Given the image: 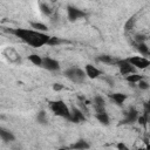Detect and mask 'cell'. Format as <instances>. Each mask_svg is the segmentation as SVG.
Returning <instances> with one entry per match:
<instances>
[{
	"label": "cell",
	"mask_w": 150,
	"mask_h": 150,
	"mask_svg": "<svg viewBox=\"0 0 150 150\" xmlns=\"http://www.w3.org/2000/svg\"><path fill=\"white\" fill-rule=\"evenodd\" d=\"M28 60H29L33 64H35V66H42V59H41V56L38 55V54H30V55L28 56Z\"/></svg>",
	"instance_id": "obj_18"
},
{
	"label": "cell",
	"mask_w": 150,
	"mask_h": 150,
	"mask_svg": "<svg viewBox=\"0 0 150 150\" xmlns=\"http://www.w3.org/2000/svg\"><path fill=\"white\" fill-rule=\"evenodd\" d=\"M125 80L129 83H138L141 80H143V76L142 75H138V74H130V75H127Z\"/></svg>",
	"instance_id": "obj_16"
},
{
	"label": "cell",
	"mask_w": 150,
	"mask_h": 150,
	"mask_svg": "<svg viewBox=\"0 0 150 150\" xmlns=\"http://www.w3.org/2000/svg\"><path fill=\"white\" fill-rule=\"evenodd\" d=\"M40 8H41V11H42L45 14H48V15H49V14L52 13V9H50L46 4H41V5H40Z\"/></svg>",
	"instance_id": "obj_26"
},
{
	"label": "cell",
	"mask_w": 150,
	"mask_h": 150,
	"mask_svg": "<svg viewBox=\"0 0 150 150\" xmlns=\"http://www.w3.org/2000/svg\"><path fill=\"white\" fill-rule=\"evenodd\" d=\"M110 98L117 104V105H122L124 103V101L127 100V95L122 94V93H114L110 95Z\"/></svg>",
	"instance_id": "obj_13"
},
{
	"label": "cell",
	"mask_w": 150,
	"mask_h": 150,
	"mask_svg": "<svg viewBox=\"0 0 150 150\" xmlns=\"http://www.w3.org/2000/svg\"><path fill=\"white\" fill-rule=\"evenodd\" d=\"M117 149H118V150H130L124 143H118V144H117Z\"/></svg>",
	"instance_id": "obj_28"
},
{
	"label": "cell",
	"mask_w": 150,
	"mask_h": 150,
	"mask_svg": "<svg viewBox=\"0 0 150 150\" xmlns=\"http://www.w3.org/2000/svg\"><path fill=\"white\" fill-rule=\"evenodd\" d=\"M135 18L132 16V18H130L128 21H127V23H125V26H124V30L125 32H129V30H131L132 28H134V25H135Z\"/></svg>",
	"instance_id": "obj_22"
},
{
	"label": "cell",
	"mask_w": 150,
	"mask_h": 150,
	"mask_svg": "<svg viewBox=\"0 0 150 150\" xmlns=\"http://www.w3.org/2000/svg\"><path fill=\"white\" fill-rule=\"evenodd\" d=\"M89 143L87 142V141H84V139H79V141H76L74 144H71L70 146H69V149H71V150H88L89 149Z\"/></svg>",
	"instance_id": "obj_12"
},
{
	"label": "cell",
	"mask_w": 150,
	"mask_h": 150,
	"mask_svg": "<svg viewBox=\"0 0 150 150\" xmlns=\"http://www.w3.org/2000/svg\"><path fill=\"white\" fill-rule=\"evenodd\" d=\"M101 75V71L94 67L93 64H87L86 66V76H88L89 79H97Z\"/></svg>",
	"instance_id": "obj_11"
},
{
	"label": "cell",
	"mask_w": 150,
	"mask_h": 150,
	"mask_svg": "<svg viewBox=\"0 0 150 150\" xmlns=\"http://www.w3.org/2000/svg\"><path fill=\"white\" fill-rule=\"evenodd\" d=\"M67 15H68V19L69 21L74 22L81 18H84L86 16V12H83L82 9L77 8V7H74V6H68L67 7Z\"/></svg>",
	"instance_id": "obj_5"
},
{
	"label": "cell",
	"mask_w": 150,
	"mask_h": 150,
	"mask_svg": "<svg viewBox=\"0 0 150 150\" xmlns=\"http://www.w3.org/2000/svg\"><path fill=\"white\" fill-rule=\"evenodd\" d=\"M36 120L40 124H46L47 123V115H46V111L45 110H41L38 112L36 115Z\"/></svg>",
	"instance_id": "obj_21"
},
{
	"label": "cell",
	"mask_w": 150,
	"mask_h": 150,
	"mask_svg": "<svg viewBox=\"0 0 150 150\" xmlns=\"http://www.w3.org/2000/svg\"><path fill=\"white\" fill-rule=\"evenodd\" d=\"M30 26H32V28H35L36 32H41V33L48 29L47 26L43 25V23H41V22H30Z\"/></svg>",
	"instance_id": "obj_19"
},
{
	"label": "cell",
	"mask_w": 150,
	"mask_h": 150,
	"mask_svg": "<svg viewBox=\"0 0 150 150\" xmlns=\"http://www.w3.org/2000/svg\"><path fill=\"white\" fill-rule=\"evenodd\" d=\"M59 150H68L67 148H61V149H59Z\"/></svg>",
	"instance_id": "obj_30"
},
{
	"label": "cell",
	"mask_w": 150,
	"mask_h": 150,
	"mask_svg": "<svg viewBox=\"0 0 150 150\" xmlns=\"http://www.w3.org/2000/svg\"><path fill=\"white\" fill-rule=\"evenodd\" d=\"M64 75L67 79H69L74 83H82L86 80V73L77 67H73V68L67 69L64 71Z\"/></svg>",
	"instance_id": "obj_3"
},
{
	"label": "cell",
	"mask_w": 150,
	"mask_h": 150,
	"mask_svg": "<svg viewBox=\"0 0 150 150\" xmlns=\"http://www.w3.org/2000/svg\"><path fill=\"white\" fill-rule=\"evenodd\" d=\"M116 64L120 68V73L122 75H130V74H135V68L127 61V60H120L116 62Z\"/></svg>",
	"instance_id": "obj_6"
},
{
	"label": "cell",
	"mask_w": 150,
	"mask_h": 150,
	"mask_svg": "<svg viewBox=\"0 0 150 150\" xmlns=\"http://www.w3.org/2000/svg\"><path fill=\"white\" fill-rule=\"evenodd\" d=\"M50 109H52V111H53L56 116H60V117H63V118L69 120L70 110H69L68 105H67L62 100L53 101V102L50 103Z\"/></svg>",
	"instance_id": "obj_2"
},
{
	"label": "cell",
	"mask_w": 150,
	"mask_h": 150,
	"mask_svg": "<svg viewBox=\"0 0 150 150\" xmlns=\"http://www.w3.org/2000/svg\"><path fill=\"white\" fill-rule=\"evenodd\" d=\"M138 88L142 89V90H146V89L149 88V83H148L145 80H141V81L138 82Z\"/></svg>",
	"instance_id": "obj_25"
},
{
	"label": "cell",
	"mask_w": 150,
	"mask_h": 150,
	"mask_svg": "<svg viewBox=\"0 0 150 150\" xmlns=\"http://www.w3.org/2000/svg\"><path fill=\"white\" fill-rule=\"evenodd\" d=\"M148 115H149V114L144 112V115L138 116V118H137L138 123H139V124H142V125H145V124H146V122H148Z\"/></svg>",
	"instance_id": "obj_23"
},
{
	"label": "cell",
	"mask_w": 150,
	"mask_h": 150,
	"mask_svg": "<svg viewBox=\"0 0 150 150\" xmlns=\"http://www.w3.org/2000/svg\"><path fill=\"white\" fill-rule=\"evenodd\" d=\"M0 138L2 141H5V142H12V141H14L15 137H14V135L9 130L4 129V128L0 127Z\"/></svg>",
	"instance_id": "obj_14"
},
{
	"label": "cell",
	"mask_w": 150,
	"mask_h": 150,
	"mask_svg": "<svg viewBox=\"0 0 150 150\" xmlns=\"http://www.w3.org/2000/svg\"><path fill=\"white\" fill-rule=\"evenodd\" d=\"M127 61L136 69H144L146 68L148 66H150V61L146 59V57H143V56H131L129 59H127Z\"/></svg>",
	"instance_id": "obj_4"
},
{
	"label": "cell",
	"mask_w": 150,
	"mask_h": 150,
	"mask_svg": "<svg viewBox=\"0 0 150 150\" xmlns=\"http://www.w3.org/2000/svg\"><path fill=\"white\" fill-rule=\"evenodd\" d=\"M62 88H63V86H62V84H60V83H55V84L53 86V89H54V90H56V91L61 90Z\"/></svg>",
	"instance_id": "obj_29"
},
{
	"label": "cell",
	"mask_w": 150,
	"mask_h": 150,
	"mask_svg": "<svg viewBox=\"0 0 150 150\" xmlns=\"http://www.w3.org/2000/svg\"><path fill=\"white\" fill-rule=\"evenodd\" d=\"M42 67L46 68L47 70L55 71V70H59L60 69V63L55 59H52V57H48L47 56V57H43L42 59Z\"/></svg>",
	"instance_id": "obj_7"
},
{
	"label": "cell",
	"mask_w": 150,
	"mask_h": 150,
	"mask_svg": "<svg viewBox=\"0 0 150 150\" xmlns=\"http://www.w3.org/2000/svg\"><path fill=\"white\" fill-rule=\"evenodd\" d=\"M139 114L138 111L135 109V108H130L128 110V112H125V117L121 121V124H130V123H134L137 121Z\"/></svg>",
	"instance_id": "obj_8"
},
{
	"label": "cell",
	"mask_w": 150,
	"mask_h": 150,
	"mask_svg": "<svg viewBox=\"0 0 150 150\" xmlns=\"http://www.w3.org/2000/svg\"><path fill=\"white\" fill-rule=\"evenodd\" d=\"M137 46V49H138V52L142 54V55H144V56H146L148 54H149V48H148V46L144 43V42H141V43H137L136 45Z\"/></svg>",
	"instance_id": "obj_20"
},
{
	"label": "cell",
	"mask_w": 150,
	"mask_h": 150,
	"mask_svg": "<svg viewBox=\"0 0 150 150\" xmlns=\"http://www.w3.org/2000/svg\"><path fill=\"white\" fill-rule=\"evenodd\" d=\"M96 120L103 124V125H108L109 124V116L107 112H103V114H96Z\"/></svg>",
	"instance_id": "obj_17"
},
{
	"label": "cell",
	"mask_w": 150,
	"mask_h": 150,
	"mask_svg": "<svg viewBox=\"0 0 150 150\" xmlns=\"http://www.w3.org/2000/svg\"><path fill=\"white\" fill-rule=\"evenodd\" d=\"M11 33H13L16 38H19L25 43L34 48H40L45 45H48V41L50 39V36L45 33L36 32L33 29H27V28H14L11 30Z\"/></svg>",
	"instance_id": "obj_1"
},
{
	"label": "cell",
	"mask_w": 150,
	"mask_h": 150,
	"mask_svg": "<svg viewBox=\"0 0 150 150\" xmlns=\"http://www.w3.org/2000/svg\"><path fill=\"white\" fill-rule=\"evenodd\" d=\"M94 105H95V109H96V112H97V114H103V112H105V102H104L103 97L96 96V97L94 98Z\"/></svg>",
	"instance_id": "obj_10"
},
{
	"label": "cell",
	"mask_w": 150,
	"mask_h": 150,
	"mask_svg": "<svg viewBox=\"0 0 150 150\" xmlns=\"http://www.w3.org/2000/svg\"><path fill=\"white\" fill-rule=\"evenodd\" d=\"M86 120L84 117V114L77 109V108H73L71 111H70V116H69V121L74 122V123H80V122H83Z\"/></svg>",
	"instance_id": "obj_9"
},
{
	"label": "cell",
	"mask_w": 150,
	"mask_h": 150,
	"mask_svg": "<svg viewBox=\"0 0 150 150\" xmlns=\"http://www.w3.org/2000/svg\"><path fill=\"white\" fill-rule=\"evenodd\" d=\"M135 39H136V41H137V43H141V42H144L146 38H145L144 35H141V34H137Z\"/></svg>",
	"instance_id": "obj_27"
},
{
	"label": "cell",
	"mask_w": 150,
	"mask_h": 150,
	"mask_svg": "<svg viewBox=\"0 0 150 150\" xmlns=\"http://www.w3.org/2000/svg\"><path fill=\"white\" fill-rule=\"evenodd\" d=\"M62 41L59 39V38H56V36H50V39H49V41H48V45H50V46H55V45H59V43H61Z\"/></svg>",
	"instance_id": "obj_24"
},
{
	"label": "cell",
	"mask_w": 150,
	"mask_h": 150,
	"mask_svg": "<svg viewBox=\"0 0 150 150\" xmlns=\"http://www.w3.org/2000/svg\"><path fill=\"white\" fill-rule=\"evenodd\" d=\"M97 60L100 62H103V63H107V64H115L117 61L115 59H112V56H109V55H101L97 57Z\"/></svg>",
	"instance_id": "obj_15"
}]
</instances>
